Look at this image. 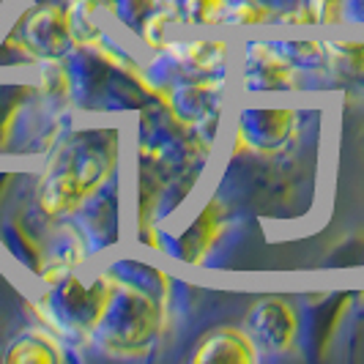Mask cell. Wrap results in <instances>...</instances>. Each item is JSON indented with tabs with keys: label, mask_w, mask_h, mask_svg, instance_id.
<instances>
[{
	"label": "cell",
	"mask_w": 364,
	"mask_h": 364,
	"mask_svg": "<svg viewBox=\"0 0 364 364\" xmlns=\"http://www.w3.org/2000/svg\"><path fill=\"white\" fill-rule=\"evenodd\" d=\"M236 22H266L269 17V11L263 9V6H257V3H244V6H238L236 11H233V17Z\"/></svg>",
	"instance_id": "7"
},
{
	"label": "cell",
	"mask_w": 364,
	"mask_h": 364,
	"mask_svg": "<svg viewBox=\"0 0 364 364\" xmlns=\"http://www.w3.org/2000/svg\"><path fill=\"white\" fill-rule=\"evenodd\" d=\"M331 47L340 50V55L356 72H364V41H334Z\"/></svg>",
	"instance_id": "6"
},
{
	"label": "cell",
	"mask_w": 364,
	"mask_h": 364,
	"mask_svg": "<svg viewBox=\"0 0 364 364\" xmlns=\"http://www.w3.org/2000/svg\"><path fill=\"white\" fill-rule=\"evenodd\" d=\"M225 6H228V0H189L186 3V11L198 19V22L208 25V22H219L222 19Z\"/></svg>",
	"instance_id": "4"
},
{
	"label": "cell",
	"mask_w": 364,
	"mask_h": 364,
	"mask_svg": "<svg viewBox=\"0 0 364 364\" xmlns=\"http://www.w3.org/2000/svg\"><path fill=\"white\" fill-rule=\"evenodd\" d=\"M362 6H364V0H362Z\"/></svg>",
	"instance_id": "8"
},
{
	"label": "cell",
	"mask_w": 364,
	"mask_h": 364,
	"mask_svg": "<svg viewBox=\"0 0 364 364\" xmlns=\"http://www.w3.org/2000/svg\"><path fill=\"white\" fill-rule=\"evenodd\" d=\"M257 350L250 337L236 328H217L200 343L195 362H255Z\"/></svg>",
	"instance_id": "1"
},
{
	"label": "cell",
	"mask_w": 364,
	"mask_h": 364,
	"mask_svg": "<svg viewBox=\"0 0 364 364\" xmlns=\"http://www.w3.org/2000/svg\"><path fill=\"white\" fill-rule=\"evenodd\" d=\"M58 356H60V353L55 350L53 340L41 337L36 331L25 334V337L17 340V343L11 346V350L6 353L9 362H55Z\"/></svg>",
	"instance_id": "2"
},
{
	"label": "cell",
	"mask_w": 364,
	"mask_h": 364,
	"mask_svg": "<svg viewBox=\"0 0 364 364\" xmlns=\"http://www.w3.org/2000/svg\"><path fill=\"white\" fill-rule=\"evenodd\" d=\"M181 58L186 63L198 66V69H214L225 58V44L222 41H211V38H198L192 44H183Z\"/></svg>",
	"instance_id": "3"
},
{
	"label": "cell",
	"mask_w": 364,
	"mask_h": 364,
	"mask_svg": "<svg viewBox=\"0 0 364 364\" xmlns=\"http://www.w3.org/2000/svg\"><path fill=\"white\" fill-rule=\"evenodd\" d=\"M348 0H312L310 11L315 22H326V25H334V22H343V11H346Z\"/></svg>",
	"instance_id": "5"
}]
</instances>
